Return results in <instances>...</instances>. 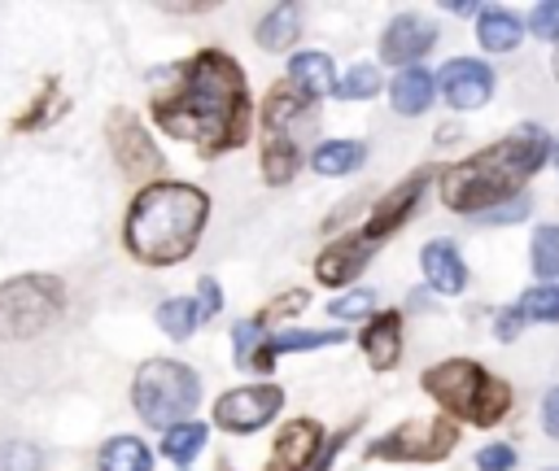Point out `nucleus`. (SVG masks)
Instances as JSON below:
<instances>
[{
	"label": "nucleus",
	"instance_id": "19",
	"mask_svg": "<svg viewBox=\"0 0 559 471\" xmlns=\"http://www.w3.org/2000/svg\"><path fill=\"white\" fill-rule=\"evenodd\" d=\"M432 96H437V78H432L428 65H406V70H397V78L389 83V105H393V113H402V118H419V113L432 105Z\"/></svg>",
	"mask_w": 559,
	"mask_h": 471
},
{
	"label": "nucleus",
	"instance_id": "35",
	"mask_svg": "<svg viewBox=\"0 0 559 471\" xmlns=\"http://www.w3.org/2000/svg\"><path fill=\"white\" fill-rule=\"evenodd\" d=\"M524 31L537 35V39H546V44H559V0H542V4H533Z\"/></svg>",
	"mask_w": 559,
	"mask_h": 471
},
{
	"label": "nucleus",
	"instance_id": "9",
	"mask_svg": "<svg viewBox=\"0 0 559 471\" xmlns=\"http://www.w3.org/2000/svg\"><path fill=\"white\" fill-rule=\"evenodd\" d=\"M105 140H109V153L122 166V174H131V179H157L162 174L166 157H162L157 140L144 131V122L131 109H109Z\"/></svg>",
	"mask_w": 559,
	"mask_h": 471
},
{
	"label": "nucleus",
	"instance_id": "38",
	"mask_svg": "<svg viewBox=\"0 0 559 471\" xmlns=\"http://www.w3.org/2000/svg\"><path fill=\"white\" fill-rule=\"evenodd\" d=\"M354 432H358V423H345V427H341L336 436H323V445H319V454H314V462H310L306 471H328V467L336 462V454H341V445H345V440H349Z\"/></svg>",
	"mask_w": 559,
	"mask_h": 471
},
{
	"label": "nucleus",
	"instance_id": "28",
	"mask_svg": "<svg viewBox=\"0 0 559 471\" xmlns=\"http://www.w3.org/2000/svg\"><path fill=\"white\" fill-rule=\"evenodd\" d=\"M157 327H162L170 340H188V336L201 327L197 301H192V297H166V301L157 305Z\"/></svg>",
	"mask_w": 559,
	"mask_h": 471
},
{
	"label": "nucleus",
	"instance_id": "32",
	"mask_svg": "<svg viewBox=\"0 0 559 471\" xmlns=\"http://www.w3.org/2000/svg\"><path fill=\"white\" fill-rule=\"evenodd\" d=\"M371 310H376V292H371V288H354V292H341V297L328 305V314H332L336 323L371 318Z\"/></svg>",
	"mask_w": 559,
	"mask_h": 471
},
{
	"label": "nucleus",
	"instance_id": "33",
	"mask_svg": "<svg viewBox=\"0 0 559 471\" xmlns=\"http://www.w3.org/2000/svg\"><path fill=\"white\" fill-rule=\"evenodd\" d=\"M44 467V454L26 440H4L0 445V471H39Z\"/></svg>",
	"mask_w": 559,
	"mask_h": 471
},
{
	"label": "nucleus",
	"instance_id": "14",
	"mask_svg": "<svg viewBox=\"0 0 559 471\" xmlns=\"http://www.w3.org/2000/svg\"><path fill=\"white\" fill-rule=\"evenodd\" d=\"M437 87L450 109H480L493 96V70L476 57H450L437 70Z\"/></svg>",
	"mask_w": 559,
	"mask_h": 471
},
{
	"label": "nucleus",
	"instance_id": "18",
	"mask_svg": "<svg viewBox=\"0 0 559 471\" xmlns=\"http://www.w3.org/2000/svg\"><path fill=\"white\" fill-rule=\"evenodd\" d=\"M341 340H345V331H341V327H332V331H323V327H293V331H275V336H266V340H262V349H258V358H253V366H249V371L271 375L275 358H284V353H314V349H328V345H341Z\"/></svg>",
	"mask_w": 559,
	"mask_h": 471
},
{
	"label": "nucleus",
	"instance_id": "6",
	"mask_svg": "<svg viewBox=\"0 0 559 471\" xmlns=\"http://www.w3.org/2000/svg\"><path fill=\"white\" fill-rule=\"evenodd\" d=\"M201 375L175 358H148L131 379V406L148 427H175L197 414Z\"/></svg>",
	"mask_w": 559,
	"mask_h": 471
},
{
	"label": "nucleus",
	"instance_id": "27",
	"mask_svg": "<svg viewBox=\"0 0 559 471\" xmlns=\"http://www.w3.org/2000/svg\"><path fill=\"white\" fill-rule=\"evenodd\" d=\"M61 113H66V100H61V83H57V78H44L39 96L31 100V109H26L22 118H13V131H39V126L57 122Z\"/></svg>",
	"mask_w": 559,
	"mask_h": 471
},
{
	"label": "nucleus",
	"instance_id": "17",
	"mask_svg": "<svg viewBox=\"0 0 559 471\" xmlns=\"http://www.w3.org/2000/svg\"><path fill=\"white\" fill-rule=\"evenodd\" d=\"M419 270L428 279V288L441 297H459L467 288V266H463V253L454 240H428L419 249Z\"/></svg>",
	"mask_w": 559,
	"mask_h": 471
},
{
	"label": "nucleus",
	"instance_id": "34",
	"mask_svg": "<svg viewBox=\"0 0 559 471\" xmlns=\"http://www.w3.org/2000/svg\"><path fill=\"white\" fill-rule=\"evenodd\" d=\"M306 301H310V292L306 288H288V292H280V297H271L262 310H258V323L266 327L271 318H293L297 310H306Z\"/></svg>",
	"mask_w": 559,
	"mask_h": 471
},
{
	"label": "nucleus",
	"instance_id": "29",
	"mask_svg": "<svg viewBox=\"0 0 559 471\" xmlns=\"http://www.w3.org/2000/svg\"><path fill=\"white\" fill-rule=\"evenodd\" d=\"M524 323H559V288L555 283H533L520 301H515Z\"/></svg>",
	"mask_w": 559,
	"mask_h": 471
},
{
	"label": "nucleus",
	"instance_id": "15",
	"mask_svg": "<svg viewBox=\"0 0 559 471\" xmlns=\"http://www.w3.org/2000/svg\"><path fill=\"white\" fill-rule=\"evenodd\" d=\"M323 445V423L319 419H288L266 454V471H306Z\"/></svg>",
	"mask_w": 559,
	"mask_h": 471
},
{
	"label": "nucleus",
	"instance_id": "16",
	"mask_svg": "<svg viewBox=\"0 0 559 471\" xmlns=\"http://www.w3.org/2000/svg\"><path fill=\"white\" fill-rule=\"evenodd\" d=\"M358 349L371 371H393L402 362V310H376L358 336Z\"/></svg>",
	"mask_w": 559,
	"mask_h": 471
},
{
	"label": "nucleus",
	"instance_id": "30",
	"mask_svg": "<svg viewBox=\"0 0 559 471\" xmlns=\"http://www.w3.org/2000/svg\"><path fill=\"white\" fill-rule=\"evenodd\" d=\"M380 87H384V74H380V65H371V61L349 65L345 78H336V96H345V100H371Z\"/></svg>",
	"mask_w": 559,
	"mask_h": 471
},
{
	"label": "nucleus",
	"instance_id": "1",
	"mask_svg": "<svg viewBox=\"0 0 559 471\" xmlns=\"http://www.w3.org/2000/svg\"><path fill=\"white\" fill-rule=\"evenodd\" d=\"M148 113L157 131L192 144L201 157L236 153L253 126L245 70L223 48H201L170 70V87L153 92Z\"/></svg>",
	"mask_w": 559,
	"mask_h": 471
},
{
	"label": "nucleus",
	"instance_id": "8",
	"mask_svg": "<svg viewBox=\"0 0 559 471\" xmlns=\"http://www.w3.org/2000/svg\"><path fill=\"white\" fill-rule=\"evenodd\" d=\"M454 445H459V423H450L445 414H428V419H406L393 432L376 436L362 449V458L367 462H445Z\"/></svg>",
	"mask_w": 559,
	"mask_h": 471
},
{
	"label": "nucleus",
	"instance_id": "23",
	"mask_svg": "<svg viewBox=\"0 0 559 471\" xmlns=\"http://www.w3.org/2000/svg\"><path fill=\"white\" fill-rule=\"evenodd\" d=\"M96 471H153V449L140 436H109L96 449Z\"/></svg>",
	"mask_w": 559,
	"mask_h": 471
},
{
	"label": "nucleus",
	"instance_id": "25",
	"mask_svg": "<svg viewBox=\"0 0 559 471\" xmlns=\"http://www.w3.org/2000/svg\"><path fill=\"white\" fill-rule=\"evenodd\" d=\"M210 440V427L201 419H188V423H175L162 432V458H170L175 467H192V458H201Z\"/></svg>",
	"mask_w": 559,
	"mask_h": 471
},
{
	"label": "nucleus",
	"instance_id": "13",
	"mask_svg": "<svg viewBox=\"0 0 559 471\" xmlns=\"http://www.w3.org/2000/svg\"><path fill=\"white\" fill-rule=\"evenodd\" d=\"M432 48H437V26L428 17H419V13H397L380 31V61L384 65L406 70V65L424 61Z\"/></svg>",
	"mask_w": 559,
	"mask_h": 471
},
{
	"label": "nucleus",
	"instance_id": "41",
	"mask_svg": "<svg viewBox=\"0 0 559 471\" xmlns=\"http://www.w3.org/2000/svg\"><path fill=\"white\" fill-rule=\"evenodd\" d=\"M542 432H546L550 440H559V384L542 397Z\"/></svg>",
	"mask_w": 559,
	"mask_h": 471
},
{
	"label": "nucleus",
	"instance_id": "20",
	"mask_svg": "<svg viewBox=\"0 0 559 471\" xmlns=\"http://www.w3.org/2000/svg\"><path fill=\"white\" fill-rule=\"evenodd\" d=\"M288 83H293L301 96H310V100L332 96V92H336V70H332V57H328V52H314V48L293 52V57H288Z\"/></svg>",
	"mask_w": 559,
	"mask_h": 471
},
{
	"label": "nucleus",
	"instance_id": "21",
	"mask_svg": "<svg viewBox=\"0 0 559 471\" xmlns=\"http://www.w3.org/2000/svg\"><path fill=\"white\" fill-rule=\"evenodd\" d=\"M297 35H301V4H288V0L271 4L253 26V44L262 52H288L297 44Z\"/></svg>",
	"mask_w": 559,
	"mask_h": 471
},
{
	"label": "nucleus",
	"instance_id": "10",
	"mask_svg": "<svg viewBox=\"0 0 559 471\" xmlns=\"http://www.w3.org/2000/svg\"><path fill=\"white\" fill-rule=\"evenodd\" d=\"M284 410V388L262 379V384H240V388H227L218 401H214V423L231 436H249L258 427H266L275 414Z\"/></svg>",
	"mask_w": 559,
	"mask_h": 471
},
{
	"label": "nucleus",
	"instance_id": "24",
	"mask_svg": "<svg viewBox=\"0 0 559 471\" xmlns=\"http://www.w3.org/2000/svg\"><path fill=\"white\" fill-rule=\"evenodd\" d=\"M362 161H367V144H362V140H341V135L314 144V153H310L314 174H328V179L349 174V170H358Z\"/></svg>",
	"mask_w": 559,
	"mask_h": 471
},
{
	"label": "nucleus",
	"instance_id": "12",
	"mask_svg": "<svg viewBox=\"0 0 559 471\" xmlns=\"http://www.w3.org/2000/svg\"><path fill=\"white\" fill-rule=\"evenodd\" d=\"M376 240L371 235H362V231H345V235H336V240H328L323 249H319V257H314V279L323 283V288H349L358 275H362V266L376 257Z\"/></svg>",
	"mask_w": 559,
	"mask_h": 471
},
{
	"label": "nucleus",
	"instance_id": "44",
	"mask_svg": "<svg viewBox=\"0 0 559 471\" xmlns=\"http://www.w3.org/2000/svg\"><path fill=\"white\" fill-rule=\"evenodd\" d=\"M546 471H559V467H546Z\"/></svg>",
	"mask_w": 559,
	"mask_h": 471
},
{
	"label": "nucleus",
	"instance_id": "37",
	"mask_svg": "<svg viewBox=\"0 0 559 471\" xmlns=\"http://www.w3.org/2000/svg\"><path fill=\"white\" fill-rule=\"evenodd\" d=\"M197 314H201V323H210V318H218V310H223V292H218V283L210 279V275H201L197 279Z\"/></svg>",
	"mask_w": 559,
	"mask_h": 471
},
{
	"label": "nucleus",
	"instance_id": "22",
	"mask_svg": "<svg viewBox=\"0 0 559 471\" xmlns=\"http://www.w3.org/2000/svg\"><path fill=\"white\" fill-rule=\"evenodd\" d=\"M476 39L485 52H515L524 39V22L511 9H480L476 13Z\"/></svg>",
	"mask_w": 559,
	"mask_h": 471
},
{
	"label": "nucleus",
	"instance_id": "36",
	"mask_svg": "<svg viewBox=\"0 0 559 471\" xmlns=\"http://www.w3.org/2000/svg\"><path fill=\"white\" fill-rule=\"evenodd\" d=\"M476 471H515V449L502 440L476 449Z\"/></svg>",
	"mask_w": 559,
	"mask_h": 471
},
{
	"label": "nucleus",
	"instance_id": "31",
	"mask_svg": "<svg viewBox=\"0 0 559 471\" xmlns=\"http://www.w3.org/2000/svg\"><path fill=\"white\" fill-rule=\"evenodd\" d=\"M262 340H266V327H262L258 318H240V323L231 327V358H236V366H240V371H249V366H253V358H258Z\"/></svg>",
	"mask_w": 559,
	"mask_h": 471
},
{
	"label": "nucleus",
	"instance_id": "39",
	"mask_svg": "<svg viewBox=\"0 0 559 471\" xmlns=\"http://www.w3.org/2000/svg\"><path fill=\"white\" fill-rule=\"evenodd\" d=\"M520 218H528V196H524V192H520L515 201H507V205L480 214V222H520Z\"/></svg>",
	"mask_w": 559,
	"mask_h": 471
},
{
	"label": "nucleus",
	"instance_id": "5",
	"mask_svg": "<svg viewBox=\"0 0 559 471\" xmlns=\"http://www.w3.org/2000/svg\"><path fill=\"white\" fill-rule=\"evenodd\" d=\"M258 122H262V148H258L262 183L284 188L301 170V135L314 131V100L301 96L284 78L266 92V100L258 109Z\"/></svg>",
	"mask_w": 559,
	"mask_h": 471
},
{
	"label": "nucleus",
	"instance_id": "4",
	"mask_svg": "<svg viewBox=\"0 0 559 471\" xmlns=\"http://www.w3.org/2000/svg\"><path fill=\"white\" fill-rule=\"evenodd\" d=\"M419 388L437 401V410L450 423H472V427H498L515 401L511 384L472 358H445L428 366L419 375Z\"/></svg>",
	"mask_w": 559,
	"mask_h": 471
},
{
	"label": "nucleus",
	"instance_id": "7",
	"mask_svg": "<svg viewBox=\"0 0 559 471\" xmlns=\"http://www.w3.org/2000/svg\"><path fill=\"white\" fill-rule=\"evenodd\" d=\"M66 310V288L57 275H13L0 283V340H35Z\"/></svg>",
	"mask_w": 559,
	"mask_h": 471
},
{
	"label": "nucleus",
	"instance_id": "3",
	"mask_svg": "<svg viewBox=\"0 0 559 471\" xmlns=\"http://www.w3.org/2000/svg\"><path fill=\"white\" fill-rule=\"evenodd\" d=\"M210 196L183 179H153L135 192L122 218V244L144 266H179L201 244Z\"/></svg>",
	"mask_w": 559,
	"mask_h": 471
},
{
	"label": "nucleus",
	"instance_id": "2",
	"mask_svg": "<svg viewBox=\"0 0 559 471\" xmlns=\"http://www.w3.org/2000/svg\"><path fill=\"white\" fill-rule=\"evenodd\" d=\"M550 157V135L542 126H520L493 144H485L480 153L454 161L441 179H437V192H441V205L450 214H467V218H480L489 214L493 205H507L520 196V188L546 166Z\"/></svg>",
	"mask_w": 559,
	"mask_h": 471
},
{
	"label": "nucleus",
	"instance_id": "43",
	"mask_svg": "<svg viewBox=\"0 0 559 471\" xmlns=\"http://www.w3.org/2000/svg\"><path fill=\"white\" fill-rule=\"evenodd\" d=\"M550 70H555V78H559V44H555V57H550Z\"/></svg>",
	"mask_w": 559,
	"mask_h": 471
},
{
	"label": "nucleus",
	"instance_id": "26",
	"mask_svg": "<svg viewBox=\"0 0 559 471\" xmlns=\"http://www.w3.org/2000/svg\"><path fill=\"white\" fill-rule=\"evenodd\" d=\"M528 266L537 283H550L559 275V222H542L528 240Z\"/></svg>",
	"mask_w": 559,
	"mask_h": 471
},
{
	"label": "nucleus",
	"instance_id": "11",
	"mask_svg": "<svg viewBox=\"0 0 559 471\" xmlns=\"http://www.w3.org/2000/svg\"><path fill=\"white\" fill-rule=\"evenodd\" d=\"M428 183H432V170H428V166L415 170V174H406L402 183H393V188L371 205V214H367V222H362L358 231L371 235L376 244H384V235L402 231V222L415 214V205H419V196L428 192Z\"/></svg>",
	"mask_w": 559,
	"mask_h": 471
},
{
	"label": "nucleus",
	"instance_id": "42",
	"mask_svg": "<svg viewBox=\"0 0 559 471\" xmlns=\"http://www.w3.org/2000/svg\"><path fill=\"white\" fill-rule=\"evenodd\" d=\"M459 140V126H441V144H454Z\"/></svg>",
	"mask_w": 559,
	"mask_h": 471
},
{
	"label": "nucleus",
	"instance_id": "40",
	"mask_svg": "<svg viewBox=\"0 0 559 471\" xmlns=\"http://www.w3.org/2000/svg\"><path fill=\"white\" fill-rule=\"evenodd\" d=\"M520 327H524V318H520V310L515 305H502L498 314H493V336L507 345V340H515L520 336Z\"/></svg>",
	"mask_w": 559,
	"mask_h": 471
}]
</instances>
